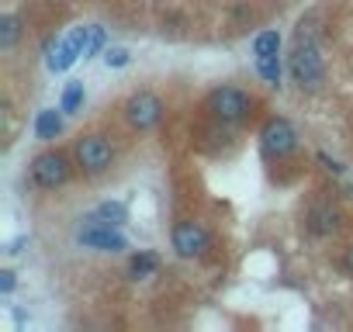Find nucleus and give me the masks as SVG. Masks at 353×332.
<instances>
[{
	"label": "nucleus",
	"instance_id": "obj_3",
	"mask_svg": "<svg viewBox=\"0 0 353 332\" xmlns=\"http://www.w3.org/2000/svg\"><path fill=\"white\" fill-rule=\"evenodd\" d=\"M73 159H77V166L83 174L97 177L114 163V145L104 135H80L77 145H73Z\"/></svg>",
	"mask_w": 353,
	"mask_h": 332
},
{
	"label": "nucleus",
	"instance_id": "obj_6",
	"mask_svg": "<svg viewBox=\"0 0 353 332\" xmlns=\"http://www.w3.org/2000/svg\"><path fill=\"white\" fill-rule=\"evenodd\" d=\"M170 242H173V253L181 256V260H194V256H205V249L212 246V236H208V229L201 222L184 218V222L173 225Z\"/></svg>",
	"mask_w": 353,
	"mask_h": 332
},
{
	"label": "nucleus",
	"instance_id": "obj_13",
	"mask_svg": "<svg viewBox=\"0 0 353 332\" xmlns=\"http://www.w3.org/2000/svg\"><path fill=\"white\" fill-rule=\"evenodd\" d=\"M156 267H159L156 253H139V256H132V263H128V277H132V280H145V277L156 273Z\"/></svg>",
	"mask_w": 353,
	"mask_h": 332
},
{
	"label": "nucleus",
	"instance_id": "obj_15",
	"mask_svg": "<svg viewBox=\"0 0 353 332\" xmlns=\"http://www.w3.org/2000/svg\"><path fill=\"white\" fill-rule=\"evenodd\" d=\"M256 73H260L270 87H281V56H260V59H256Z\"/></svg>",
	"mask_w": 353,
	"mask_h": 332
},
{
	"label": "nucleus",
	"instance_id": "obj_14",
	"mask_svg": "<svg viewBox=\"0 0 353 332\" xmlns=\"http://www.w3.org/2000/svg\"><path fill=\"white\" fill-rule=\"evenodd\" d=\"M21 39V18L18 14H4L0 18V49H14Z\"/></svg>",
	"mask_w": 353,
	"mask_h": 332
},
{
	"label": "nucleus",
	"instance_id": "obj_18",
	"mask_svg": "<svg viewBox=\"0 0 353 332\" xmlns=\"http://www.w3.org/2000/svg\"><path fill=\"white\" fill-rule=\"evenodd\" d=\"M104 42H108L104 28H101V25H87V45H83V59H94V56L104 49Z\"/></svg>",
	"mask_w": 353,
	"mask_h": 332
},
{
	"label": "nucleus",
	"instance_id": "obj_12",
	"mask_svg": "<svg viewBox=\"0 0 353 332\" xmlns=\"http://www.w3.org/2000/svg\"><path fill=\"white\" fill-rule=\"evenodd\" d=\"M63 111V107H59ZM56 107H46V111H39V118H35V135L42 138V142H52L59 132H63V114H59Z\"/></svg>",
	"mask_w": 353,
	"mask_h": 332
},
{
	"label": "nucleus",
	"instance_id": "obj_5",
	"mask_svg": "<svg viewBox=\"0 0 353 332\" xmlns=\"http://www.w3.org/2000/svg\"><path fill=\"white\" fill-rule=\"evenodd\" d=\"M260 149L267 159H288L298 149V132L288 118H270L260 128Z\"/></svg>",
	"mask_w": 353,
	"mask_h": 332
},
{
	"label": "nucleus",
	"instance_id": "obj_4",
	"mask_svg": "<svg viewBox=\"0 0 353 332\" xmlns=\"http://www.w3.org/2000/svg\"><path fill=\"white\" fill-rule=\"evenodd\" d=\"M125 121L135 128V132H152L159 121H163V114H166V104L152 94V90H135L128 101H125Z\"/></svg>",
	"mask_w": 353,
	"mask_h": 332
},
{
	"label": "nucleus",
	"instance_id": "obj_16",
	"mask_svg": "<svg viewBox=\"0 0 353 332\" xmlns=\"http://www.w3.org/2000/svg\"><path fill=\"white\" fill-rule=\"evenodd\" d=\"M277 49H281V35L277 32H260L256 39H253V56L260 59V56H277Z\"/></svg>",
	"mask_w": 353,
	"mask_h": 332
},
{
	"label": "nucleus",
	"instance_id": "obj_11",
	"mask_svg": "<svg viewBox=\"0 0 353 332\" xmlns=\"http://www.w3.org/2000/svg\"><path fill=\"white\" fill-rule=\"evenodd\" d=\"M87 222H101V225H125L128 222V208H125V201H104V205H97L94 211H90V218Z\"/></svg>",
	"mask_w": 353,
	"mask_h": 332
},
{
	"label": "nucleus",
	"instance_id": "obj_7",
	"mask_svg": "<svg viewBox=\"0 0 353 332\" xmlns=\"http://www.w3.org/2000/svg\"><path fill=\"white\" fill-rule=\"evenodd\" d=\"M70 159L63 156V152H42V156H35L32 159V180H35V187H42V191H56V187H63L66 180H70Z\"/></svg>",
	"mask_w": 353,
	"mask_h": 332
},
{
	"label": "nucleus",
	"instance_id": "obj_21",
	"mask_svg": "<svg viewBox=\"0 0 353 332\" xmlns=\"http://www.w3.org/2000/svg\"><path fill=\"white\" fill-rule=\"evenodd\" d=\"M319 163H325V170H332V174H343V163H336V159H329L325 152H319Z\"/></svg>",
	"mask_w": 353,
	"mask_h": 332
},
{
	"label": "nucleus",
	"instance_id": "obj_8",
	"mask_svg": "<svg viewBox=\"0 0 353 332\" xmlns=\"http://www.w3.org/2000/svg\"><path fill=\"white\" fill-rule=\"evenodd\" d=\"M77 242L83 249H97V253H121V249H128V239L118 232V225H101V222H87L77 232Z\"/></svg>",
	"mask_w": 353,
	"mask_h": 332
},
{
	"label": "nucleus",
	"instance_id": "obj_20",
	"mask_svg": "<svg viewBox=\"0 0 353 332\" xmlns=\"http://www.w3.org/2000/svg\"><path fill=\"white\" fill-rule=\"evenodd\" d=\"M14 284H18V280H14V273H11V270H0V291L11 294V291H14Z\"/></svg>",
	"mask_w": 353,
	"mask_h": 332
},
{
	"label": "nucleus",
	"instance_id": "obj_17",
	"mask_svg": "<svg viewBox=\"0 0 353 332\" xmlns=\"http://www.w3.org/2000/svg\"><path fill=\"white\" fill-rule=\"evenodd\" d=\"M80 104H83V83H80V80H70V83H66V90H63V101H59V107H63L66 114H73Z\"/></svg>",
	"mask_w": 353,
	"mask_h": 332
},
{
	"label": "nucleus",
	"instance_id": "obj_10",
	"mask_svg": "<svg viewBox=\"0 0 353 332\" xmlns=\"http://www.w3.org/2000/svg\"><path fill=\"white\" fill-rule=\"evenodd\" d=\"M339 222H343V215H339L332 205H315V208H308V215H305V229H308L312 236H319V239L336 236V232H339Z\"/></svg>",
	"mask_w": 353,
	"mask_h": 332
},
{
	"label": "nucleus",
	"instance_id": "obj_1",
	"mask_svg": "<svg viewBox=\"0 0 353 332\" xmlns=\"http://www.w3.org/2000/svg\"><path fill=\"white\" fill-rule=\"evenodd\" d=\"M288 70H291V80H294L301 90H319V87L325 83V63H322L319 45H315L312 35L298 32V42H294V52H291Z\"/></svg>",
	"mask_w": 353,
	"mask_h": 332
},
{
	"label": "nucleus",
	"instance_id": "obj_9",
	"mask_svg": "<svg viewBox=\"0 0 353 332\" xmlns=\"http://www.w3.org/2000/svg\"><path fill=\"white\" fill-rule=\"evenodd\" d=\"M83 45H87V28L70 32V35L56 45V52L49 56V70H52V73H66V70L83 56Z\"/></svg>",
	"mask_w": 353,
	"mask_h": 332
},
{
	"label": "nucleus",
	"instance_id": "obj_19",
	"mask_svg": "<svg viewBox=\"0 0 353 332\" xmlns=\"http://www.w3.org/2000/svg\"><path fill=\"white\" fill-rule=\"evenodd\" d=\"M128 59H132V52H128V49H108V52H104V63H108L111 70L128 66Z\"/></svg>",
	"mask_w": 353,
	"mask_h": 332
},
{
	"label": "nucleus",
	"instance_id": "obj_2",
	"mask_svg": "<svg viewBox=\"0 0 353 332\" xmlns=\"http://www.w3.org/2000/svg\"><path fill=\"white\" fill-rule=\"evenodd\" d=\"M253 94H246L243 87H215L208 97H205V111L215 118V121H222V125H239V121H246L250 118V111H253Z\"/></svg>",
	"mask_w": 353,
	"mask_h": 332
},
{
	"label": "nucleus",
	"instance_id": "obj_22",
	"mask_svg": "<svg viewBox=\"0 0 353 332\" xmlns=\"http://www.w3.org/2000/svg\"><path fill=\"white\" fill-rule=\"evenodd\" d=\"M343 267H346V273L353 277V246H346V253H343Z\"/></svg>",
	"mask_w": 353,
	"mask_h": 332
}]
</instances>
